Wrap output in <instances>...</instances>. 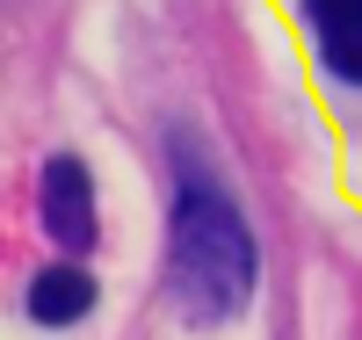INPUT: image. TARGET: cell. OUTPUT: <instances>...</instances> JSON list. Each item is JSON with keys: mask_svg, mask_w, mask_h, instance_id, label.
Returning a JSON list of instances; mask_svg holds the SVG:
<instances>
[{"mask_svg": "<svg viewBox=\"0 0 362 340\" xmlns=\"http://www.w3.org/2000/svg\"><path fill=\"white\" fill-rule=\"evenodd\" d=\"M29 319H37V326H80L87 312H95V275H87L73 254L66 261H51V268H37V275H29Z\"/></svg>", "mask_w": 362, "mask_h": 340, "instance_id": "cell-4", "label": "cell"}, {"mask_svg": "<svg viewBox=\"0 0 362 340\" xmlns=\"http://www.w3.org/2000/svg\"><path fill=\"white\" fill-rule=\"evenodd\" d=\"M297 22L312 29L319 66L348 87H362V0H297Z\"/></svg>", "mask_w": 362, "mask_h": 340, "instance_id": "cell-3", "label": "cell"}, {"mask_svg": "<svg viewBox=\"0 0 362 340\" xmlns=\"http://www.w3.org/2000/svg\"><path fill=\"white\" fill-rule=\"evenodd\" d=\"M37 218H44V239L58 254H95L102 239V210H95V167L80 152H51L44 174H37Z\"/></svg>", "mask_w": 362, "mask_h": 340, "instance_id": "cell-2", "label": "cell"}, {"mask_svg": "<svg viewBox=\"0 0 362 340\" xmlns=\"http://www.w3.org/2000/svg\"><path fill=\"white\" fill-rule=\"evenodd\" d=\"M261 290V246L239 203L203 167L189 138H174V196H167V297L189 326H232Z\"/></svg>", "mask_w": 362, "mask_h": 340, "instance_id": "cell-1", "label": "cell"}]
</instances>
